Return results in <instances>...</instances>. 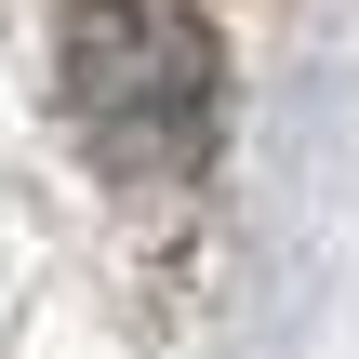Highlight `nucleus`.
Masks as SVG:
<instances>
[{
  "mask_svg": "<svg viewBox=\"0 0 359 359\" xmlns=\"http://www.w3.org/2000/svg\"><path fill=\"white\" fill-rule=\"evenodd\" d=\"M67 107H80V133H93L120 173H173V160H200V133H213V53H200L187 13L107 0V13H80V40H67Z\"/></svg>",
  "mask_w": 359,
  "mask_h": 359,
  "instance_id": "1",
  "label": "nucleus"
}]
</instances>
